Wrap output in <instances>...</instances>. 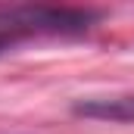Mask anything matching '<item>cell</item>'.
Listing matches in <instances>:
<instances>
[{"mask_svg":"<svg viewBox=\"0 0 134 134\" xmlns=\"http://www.w3.org/2000/svg\"><path fill=\"white\" fill-rule=\"evenodd\" d=\"M75 115L81 119H97V122H122L134 125V94H112V97H87L72 106Z\"/></svg>","mask_w":134,"mask_h":134,"instance_id":"obj_1","label":"cell"}]
</instances>
